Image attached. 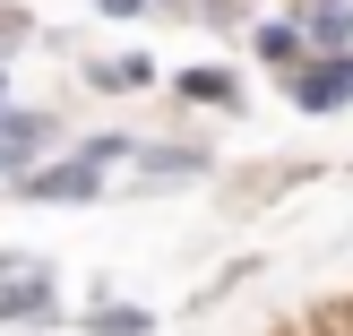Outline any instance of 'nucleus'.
Returning <instances> with one entry per match:
<instances>
[{"instance_id": "obj_9", "label": "nucleus", "mask_w": 353, "mask_h": 336, "mask_svg": "<svg viewBox=\"0 0 353 336\" xmlns=\"http://www.w3.org/2000/svg\"><path fill=\"white\" fill-rule=\"evenodd\" d=\"M95 9H103V17H138V0H95Z\"/></svg>"}, {"instance_id": "obj_10", "label": "nucleus", "mask_w": 353, "mask_h": 336, "mask_svg": "<svg viewBox=\"0 0 353 336\" xmlns=\"http://www.w3.org/2000/svg\"><path fill=\"white\" fill-rule=\"evenodd\" d=\"M0 95H9V78H0Z\"/></svg>"}, {"instance_id": "obj_6", "label": "nucleus", "mask_w": 353, "mask_h": 336, "mask_svg": "<svg viewBox=\"0 0 353 336\" xmlns=\"http://www.w3.org/2000/svg\"><path fill=\"white\" fill-rule=\"evenodd\" d=\"M181 95L190 103H241V86H233V69H181Z\"/></svg>"}, {"instance_id": "obj_7", "label": "nucleus", "mask_w": 353, "mask_h": 336, "mask_svg": "<svg viewBox=\"0 0 353 336\" xmlns=\"http://www.w3.org/2000/svg\"><path fill=\"white\" fill-rule=\"evenodd\" d=\"M259 52H268V61H302V26H293V17H276V26H259Z\"/></svg>"}, {"instance_id": "obj_3", "label": "nucleus", "mask_w": 353, "mask_h": 336, "mask_svg": "<svg viewBox=\"0 0 353 336\" xmlns=\"http://www.w3.org/2000/svg\"><path fill=\"white\" fill-rule=\"evenodd\" d=\"M43 138H52L43 112H0V172H17V181H26L34 155H43Z\"/></svg>"}, {"instance_id": "obj_2", "label": "nucleus", "mask_w": 353, "mask_h": 336, "mask_svg": "<svg viewBox=\"0 0 353 336\" xmlns=\"http://www.w3.org/2000/svg\"><path fill=\"white\" fill-rule=\"evenodd\" d=\"M293 26H302V52H353V9L345 0H293Z\"/></svg>"}, {"instance_id": "obj_4", "label": "nucleus", "mask_w": 353, "mask_h": 336, "mask_svg": "<svg viewBox=\"0 0 353 336\" xmlns=\"http://www.w3.org/2000/svg\"><path fill=\"white\" fill-rule=\"evenodd\" d=\"M103 190V164L78 147V164H52V172H26V199H95Z\"/></svg>"}, {"instance_id": "obj_1", "label": "nucleus", "mask_w": 353, "mask_h": 336, "mask_svg": "<svg viewBox=\"0 0 353 336\" xmlns=\"http://www.w3.org/2000/svg\"><path fill=\"white\" fill-rule=\"evenodd\" d=\"M285 95L302 103V112H345L353 103V52H319V61H293V78H285Z\"/></svg>"}, {"instance_id": "obj_5", "label": "nucleus", "mask_w": 353, "mask_h": 336, "mask_svg": "<svg viewBox=\"0 0 353 336\" xmlns=\"http://www.w3.org/2000/svg\"><path fill=\"white\" fill-rule=\"evenodd\" d=\"M86 78H95L103 95H138V86L155 78V61H138V52H130V61H95V69H86Z\"/></svg>"}, {"instance_id": "obj_8", "label": "nucleus", "mask_w": 353, "mask_h": 336, "mask_svg": "<svg viewBox=\"0 0 353 336\" xmlns=\"http://www.w3.org/2000/svg\"><path fill=\"white\" fill-rule=\"evenodd\" d=\"M86 319H95L103 336H138V328H147V310H130V302H112V310H86Z\"/></svg>"}]
</instances>
